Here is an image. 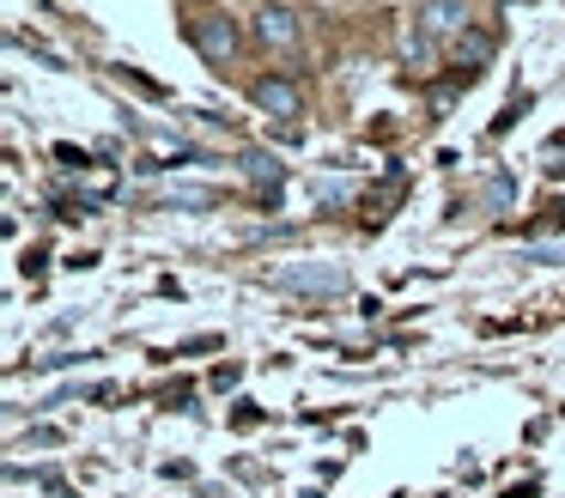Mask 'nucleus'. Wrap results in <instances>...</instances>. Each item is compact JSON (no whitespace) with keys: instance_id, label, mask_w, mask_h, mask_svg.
Wrapping results in <instances>:
<instances>
[{"instance_id":"nucleus-1","label":"nucleus","mask_w":565,"mask_h":498,"mask_svg":"<svg viewBox=\"0 0 565 498\" xmlns=\"http://www.w3.org/2000/svg\"><path fill=\"white\" fill-rule=\"evenodd\" d=\"M189 43H195V55L207 61L213 73H225V67L237 61V49H244V31H237V19H232V12L201 7L195 19H189Z\"/></svg>"},{"instance_id":"nucleus-2","label":"nucleus","mask_w":565,"mask_h":498,"mask_svg":"<svg viewBox=\"0 0 565 498\" xmlns=\"http://www.w3.org/2000/svg\"><path fill=\"white\" fill-rule=\"evenodd\" d=\"M268 279L280 292H305V298H341L347 292V267L341 262H286V267H274Z\"/></svg>"},{"instance_id":"nucleus-3","label":"nucleus","mask_w":565,"mask_h":498,"mask_svg":"<svg viewBox=\"0 0 565 498\" xmlns=\"http://www.w3.org/2000/svg\"><path fill=\"white\" fill-rule=\"evenodd\" d=\"M249 36H256L262 49H280V55H292L298 43H305V24H298V12L286 7V0H262L256 12H249Z\"/></svg>"},{"instance_id":"nucleus-4","label":"nucleus","mask_w":565,"mask_h":498,"mask_svg":"<svg viewBox=\"0 0 565 498\" xmlns=\"http://www.w3.org/2000/svg\"><path fill=\"white\" fill-rule=\"evenodd\" d=\"M249 104H256L262 116H274V121L305 116V92H298L292 73H256V80H249Z\"/></svg>"},{"instance_id":"nucleus-5","label":"nucleus","mask_w":565,"mask_h":498,"mask_svg":"<svg viewBox=\"0 0 565 498\" xmlns=\"http://www.w3.org/2000/svg\"><path fill=\"white\" fill-rule=\"evenodd\" d=\"M419 31L456 43L462 31H475V12H468V0H419Z\"/></svg>"},{"instance_id":"nucleus-6","label":"nucleus","mask_w":565,"mask_h":498,"mask_svg":"<svg viewBox=\"0 0 565 498\" xmlns=\"http://www.w3.org/2000/svg\"><path fill=\"white\" fill-rule=\"evenodd\" d=\"M450 61H456V67H468V73H480L492 61V31H462L450 43Z\"/></svg>"},{"instance_id":"nucleus-7","label":"nucleus","mask_w":565,"mask_h":498,"mask_svg":"<svg viewBox=\"0 0 565 498\" xmlns=\"http://www.w3.org/2000/svg\"><path fill=\"white\" fill-rule=\"evenodd\" d=\"M244 170L256 182H274V189H280V158H268V152H244Z\"/></svg>"},{"instance_id":"nucleus-8","label":"nucleus","mask_w":565,"mask_h":498,"mask_svg":"<svg viewBox=\"0 0 565 498\" xmlns=\"http://www.w3.org/2000/svg\"><path fill=\"white\" fill-rule=\"evenodd\" d=\"M407 55L426 61V55H431V36H426V31H407Z\"/></svg>"}]
</instances>
